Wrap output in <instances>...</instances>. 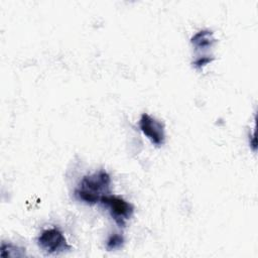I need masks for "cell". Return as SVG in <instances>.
Segmentation results:
<instances>
[{"label":"cell","mask_w":258,"mask_h":258,"mask_svg":"<svg viewBox=\"0 0 258 258\" xmlns=\"http://www.w3.org/2000/svg\"><path fill=\"white\" fill-rule=\"evenodd\" d=\"M110 194L111 176L103 169L85 175L74 191L75 198L87 205H95L100 203L103 197Z\"/></svg>","instance_id":"obj_1"},{"label":"cell","mask_w":258,"mask_h":258,"mask_svg":"<svg viewBox=\"0 0 258 258\" xmlns=\"http://www.w3.org/2000/svg\"><path fill=\"white\" fill-rule=\"evenodd\" d=\"M100 203L108 209L111 217L119 227H125L126 222L133 216L134 207L124 199L108 195L101 199Z\"/></svg>","instance_id":"obj_2"},{"label":"cell","mask_w":258,"mask_h":258,"mask_svg":"<svg viewBox=\"0 0 258 258\" xmlns=\"http://www.w3.org/2000/svg\"><path fill=\"white\" fill-rule=\"evenodd\" d=\"M38 246L46 254H58L71 249L63 233L58 228H50L41 232L37 238Z\"/></svg>","instance_id":"obj_3"},{"label":"cell","mask_w":258,"mask_h":258,"mask_svg":"<svg viewBox=\"0 0 258 258\" xmlns=\"http://www.w3.org/2000/svg\"><path fill=\"white\" fill-rule=\"evenodd\" d=\"M138 125L141 132L151 141L153 145L159 147L164 144L165 142L164 125L159 120L144 113L141 115Z\"/></svg>","instance_id":"obj_4"},{"label":"cell","mask_w":258,"mask_h":258,"mask_svg":"<svg viewBox=\"0 0 258 258\" xmlns=\"http://www.w3.org/2000/svg\"><path fill=\"white\" fill-rule=\"evenodd\" d=\"M190 42L196 49H208L214 45L216 39L214 38V33L211 30L204 29L197 32L190 38Z\"/></svg>","instance_id":"obj_5"},{"label":"cell","mask_w":258,"mask_h":258,"mask_svg":"<svg viewBox=\"0 0 258 258\" xmlns=\"http://www.w3.org/2000/svg\"><path fill=\"white\" fill-rule=\"evenodd\" d=\"M1 257H23L25 256V249L13 245L11 243L1 244Z\"/></svg>","instance_id":"obj_6"},{"label":"cell","mask_w":258,"mask_h":258,"mask_svg":"<svg viewBox=\"0 0 258 258\" xmlns=\"http://www.w3.org/2000/svg\"><path fill=\"white\" fill-rule=\"evenodd\" d=\"M124 245V237L121 234H112L106 241V249L108 251L117 250L122 248Z\"/></svg>","instance_id":"obj_7"},{"label":"cell","mask_w":258,"mask_h":258,"mask_svg":"<svg viewBox=\"0 0 258 258\" xmlns=\"http://www.w3.org/2000/svg\"><path fill=\"white\" fill-rule=\"evenodd\" d=\"M213 59H214V57H209L208 55L200 56L199 58H197V59L194 61V66H195V68L201 70V69H203L206 64H208L209 62H211Z\"/></svg>","instance_id":"obj_8"}]
</instances>
